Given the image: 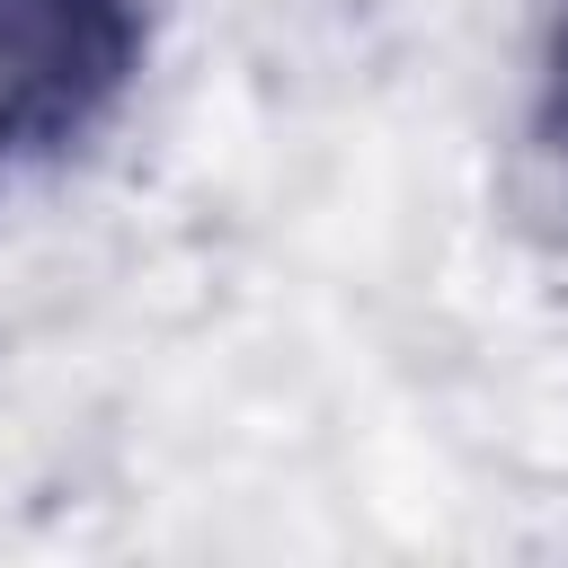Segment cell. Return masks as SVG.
<instances>
[{"instance_id": "cell-1", "label": "cell", "mask_w": 568, "mask_h": 568, "mask_svg": "<svg viewBox=\"0 0 568 568\" xmlns=\"http://www.w3.org/2000/svg\"><path fill=\"white\" fill-rule=\"evenodd\" d=\"M142 71V0H0V169L80 151Z\"/></svg>"}, {"instance_id": "cell-2", "label": "cell", "mask_w": 568, "mask_h": 568, "mask_svg": "<svg viewBox=\"0 0 568 568\" xmlns=\"http://www.w3.org/2000/svg\"><path fill=\"white\" fill-rule=\"evenodd\" d=\"M532 142H541V160L568 178V18L550 27V44H541V80H532Z\"/></svg>"}]
</instances>
